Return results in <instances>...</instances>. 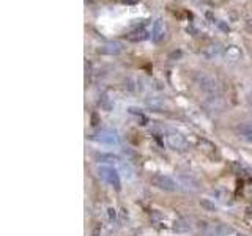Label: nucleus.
Returning a JSON list of instances; mask_svg holds the SVG:
<instances>
[{
  "mask_svg": "<svg viewBox=\"0 0 252 236\" xmlns=\"http://www.w3.org/2000/svg\"><path fill=\"white\" fill-rule=\"evenodd\" d=\"M194 84L199 87V88L207 94L208 98L220 96V91H222L218 79L215 76L205 73V71H200V73H197L194 76Z\"/></svg>",
  "mask_w": 252,
  "mask_h": 236,
  "instance_id": "nucleus-1",
  "label": "nucleus"
},
{
  "mask_svg": "<svg viewBox=\"0 0 252 236\" xmlns=\"http://www.w3.org/2000/svg\"><path fill=\"white\" fill-rule=\"evenodd\" d=\"M96 172H98V177L101 178V181H104V183L109 184L110 187L120 191V187H122L120 175H118V172L114 167H109V165H101V167H98Z\"/></svg>",
  "mask_w": 252,
  "mask_h": 236,
  "instance_id": "nucleus-2",
  "label": "nucleus"
},
{
  "mask_svg": "<svg viewBox=\"0 0 252 236\" xmlns=\"http://www.w3.org/2000/svg\"><path fill=\"white\" fill-rule=\"evenodd\" d=\"M150 184L165 192H173V191H177V187H178L175 179L167 175H162V173H155V175L150 178Z\"/></svg>",
  "mask_w": 252,
  "mask_h": 236,
  "instance_id": "nucleus-3",
  "label": "nucleus"
},
{
  "mask_svg": "<svg viewBox=\"0 0 252 236\" xmlns=\"http://www.w3.org/2000/svg\"><path fill=\"white\" fill-rule=\"evenodd\" d=\"M165 144L172 149H183L186 147V137L178 131H167V134H165Z\"/></svg>",
  "mask_w": 252,
  "mask_h": 236,
  "instance_id": "nucleus-4",
  "label": "nucleus"
},
{
  "mask_svg": "<svg viewBox=\"0 0 252 236\" xmlns=\"http://www.w3.org/2000/svg\"><path fill=\"white\" fill-rule=\"evenodd\" d=\"M94 140L101 145H107V147H115L118 145V136L112 131H102L98 136H94Z\"/></svg>",
  "mask_w": 252,
  "mask_h": 236,
  "instance_id": "nucleus-5",
  "label": "nucleus"
},
{
  "mask_svg": "<svg viewBox=\"0 0 252 236\" xmlns=\"http://www.w3.org/2000/svg\"><path fill=\"white\" fill-rule=\"evenodd\" d=\"M152 38L155 43H159L165 38V26L161 19H156L153 22V27H152Z\"/></svg>",
  "mask_w": 252,
  "mask_h": 236,
  "instance_id": "nucleus-6",
  "label": "nucleus"
},
{
  "mask_svg": "<svg viewBox=\"0 0 252 236\" xmlns=\"http://www.w3.org/2000/svg\"><path fill=\"white\" fill-rule=\"evenodd\" d=\"M236 132H238V136L241 139H244L246 142H249V144H252V121L240 124L238 128H236Z\"/></svg>",
  "mask_w": 252,
  "mask_h": 236,
  "instance_id": "nucleus-7",
  "label": "nucleus"
},
{
  "mask_svg": "<svg viewBox=\"0 0 252 236\" xmlns=\"http://www.w3.org/2000/svg\"><path fill=\"white\" fill-rule=\"evenodd\" d=\"M222 51H224V47L220 46L219 43H211L208 47H205L203 54L207 55L208 59H216V57H219L220 54H222Z\"/></svg>",
  "mask_w": 252,
  "mask_h": 236,
  "instance_id": "nucleus-8",
  "label": "nucleus"
},
{
  "mask_svg": "<svg viewBox=\"0 0 252 236\" xmlns=\"http://www.w3.org/2000/svg\"><path fill=\"white\" fill-rule=\"evenodd\" d=\"M123 51V47L120 43H117V41H112V43H107L104 47L101 49L102 54H110V55H115V54H120Z\"/></svg>",
  "mask_w": 252,
  "mask_h": 236,
  "instance_id": "nucleus-9",
  "label": "nucleus"
},
{
  "mask_svg": "<svg viewBox=\"0 0 252 236\" xmlns=\"http://www.w3.org/2000/svg\"><path fill=\"white\" fill-rule=\"evenodd\" d=\"M249 102H251V106H252V96L249 98Z\"/></svg>",
  "mask_w": 252,
  "mask_h": 236,
  "instance_id": "nucleus-10",
  "label": "nucleus"
}]
</instances>
